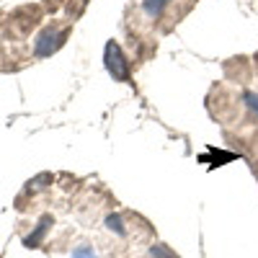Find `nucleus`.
Masks as SVG:
<instances>
[{
  "label": "nucleus",
  "mask_w": 258,
  "mask_h": 258,
  "mask_svg": "<svg viewBox=\"0 0 258 258\" xmlns=\"http://www.w3.org/2000/svg\"><path fill=\"white\" fill-rule=\"evenodd\" d=\"M64 39H68V26H64V24H52V26H47L44 31L39 34L34 49H36L39 57H47V54L57 52L64 44Z\"/></svg>",
  "instance_id": "f257e3e1"
},
{
  "label": "nucleus",
  "mask_w": 258,
  "mask_h": 258,
  "mask_svg": "<svg viewBox=\"0 0 258 258\" xmlns=\"http://www.w3.org/2000/svg\"><path fill=\"white\" fill-rule=\"evenodd\" d=\"M103 62H106V68H109V73H111L116 80H126V78H129L126 57H124V52L119 49V44H114V41H109V44H106V57H103Z\"/></svg>",
  "instance_id": "f03ea898"
},
{
  "label": "nucleus",
  "mask_w": 258,
  "mask_h": 258,
  "mask_svg": "<svg viewBox=\"0 0 258 258\" xmlns=\"http://www.w3.org/2000/svg\"><path fill=\"white\" fill-rule=\"evenodd\" d=\"M73 258H96V253H93L88 245H80V248L73 250Z\"/></svg>",
  "instance_id": "7ed1b4c3"
},
{
  "label": "nucleus",
  "mask_w": 258,
  "mask_h": 258,
  "mask_svg": "<svg viewBox=\"0 0 258 258\" xmlns=\"http://www.w3.org/2000/svg\"><path fill=\"white\" fill-rule=\"evenodd\" d=\"M245 101H248V103L253 106V109L258 111V96H255V93H248V96H245Z\"/></svg>",
  "instance_id": "20e7f679"
}]
</instances>
